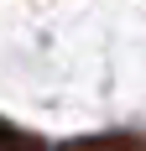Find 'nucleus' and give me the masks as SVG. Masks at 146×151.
Returning <instances> with one entry per match:
<instances>
[{
	"mask_svg": "<svg viewBox=\"0 0 146 151\" xmlns=\"http://www.w3.org/2000/svg\"><path fill=\"white\" fill-rule=\"evenodd\" d=\"M78 151H146V141H131V136H110V141H84Z\"/></svg>",
	"mask_w": 146,
	"mask_h": 151,
	"instance_id": "obj_1",
	"label": "nucleus"
}]
</instances>
